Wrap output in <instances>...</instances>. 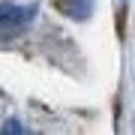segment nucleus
<instances>
[{"mask_svg": "<svg viewBox=\"0 0 135 135\" xmlns=\"http://www.w3.org/2000/svg\"><path fill=\"white\" fill-rule=\"evenodd\" d=\"M36 3H0V39H12L36 21Z\"/></svg>", "mask_w": 135, "mask_h": 135, "instance_id": "nucleus-1", "label": "nucleus"}, {"mask_svg": "<svg viewBox=\"0 0 135 135\" xmlns=\"http://www.w3.org/2000/svg\"><path fill=\"white\" fill-rule=\"evenodd\" d=\"M60 12L69 15L72 21H87L93 15V6H96V0H57Z\"/></svg>", "mask_w": 135, "mask_h": 135, "instance_id": "nucleus-2", "label": "nucleus"}, {"mask_svg": "<svg viewBox=\"0 0 135 135\" xmlns=\"http://www.w3.org/2000/svg\"><path fill=\"white\" fill-rule=\"evenodd\" d=\"M0 135H27V129H24L18 120H15V117H9V120L0 126Z\"/></svg>", "mask_w": 135, "mask_h": 135, "instance_id": "nucleus-3", "label": "nucleus"}]
</instances>
